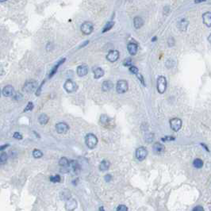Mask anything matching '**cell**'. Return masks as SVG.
I'll return each instance as SVG.
<instances>
[{
    "label": "cell",
    "instance_id": "1f68e13d",
    "mask_svg": "<svg viewBox=\"0 0 211 211\" xmlns=\"http://www.w3.org/2000/svg\"><path fill=\"white\" fill-rule=\"evenodd\" d=\"M117 211H128V208L125 205H119L117 208Z\"/></svg>",
    "mask_w": 211,
    "mask_h": 211
},
{
    "label": "cell",
    "instance_id": "b9f144b4",
    "mask_svg": "<svg viewBox=\"0 0 211 211\" xmlns=\"http://www.w3.org/2000/svg\"><path fill=\"white\" fill-rule=\"evenodd\" d=\"M9 146V144H4V145H2V146H0V151L3 150V149H5L7 147Z\"/></svg>",
    "mask_w": 211,
    "mask_h": 211
},
{
    "label": "cell",
    "instance_id": "f35d334b",
    "mask_svg": "<svg viewBox=\"0 0 211 211\" xmlns=\"http://www.w3.org/2000/svg\"><path fill=\"white\" fill-rule=\"evenodd\" d=\"M168 43H169V45L170 46H172V45H174V39L172 38V37H170L169 39H168Z\"/></svg>",
    "mask_w": 211,
    "mask_h": 211
},
{
    "label": "cell",
    "instance_id": "4dcf8cb0",
    "mask_svg": "<svg viewBox=\"0 0 211 211\" xmlns=\"http://www.w3.org/2000/svg\"><path fill=\"white\" fill-rule=\"evenodd\" d=\"M49 179H50L51 182H53V183H59V182H60L61 178H60L59 175H54V176H51L49 178Z\"/></svg>",
    "mask_w": 211,
    "mask_h": 211
},
{
    "label": "cell",
    "instance_id": "4fadbf2b",
    "mask_svg": "<svg viewBox=\"0 0 211 211\" xmlns=\"http://www.w3.org/2000/svg\"><path fill=\"white\" fill-rule=\"evenodd\" d=\"M76 72H77V75H78L80 77L85 76H87V73H88V67H87V65H84V64L79 65V67H77Z\"/></svg>",
    "mask_w": 211,
    "mask_h": 211
},
{
    "label": "cell",
    "instance_id": "ac0fdd59",
    "mask_svg": "<svg viewBox=\"0 0 211 211\" xmlns=\"http://www.w3.org/2000/svg\"><path fill=\"white\" fill-rule=\"evenodd\" d=\"M110 164L108 160H102L101 164H99V170L101 172H106L107 170L110 168Z\"/></svg>",
    "mask_w": 211,
    "mask_h": 211
},
{
    "label": "cell",
    "instance_id": "60d3db41",
    "mask_svg": "<svg viewBox=\"0 0 211 211\" xmlns=\"http://www.w3.org/2000/svg\"><path fill=\"white\" fill-rule=\"evenodd\" d=\"M105 179H106L107 182H110V181L112 179V176L111 175H107L105 176Z\"/></svg>",
    "mask_w": 211,
    "mask_h": 211
},
{
    "label": "cell",
    "instance_id": "7a4b0ae2",
    "mask_svg": "<svg viewBox=\"0 0 211 211\" xmlns=\"http://www.w3.org/2000/svg\"><path fill=\"white\" fill-rule=\"evenodd\" d=\"M156 87H157L158 92L160 94H164L167 88V79L164 76H160L158 77L157 79V84H156Z\"/></svg>",
    "mask_w": 211,
    "mask_h": 211
},
{
    "label": "cell",
    "instance_id": "ba28073f",
    "mask_svg": "<svg viewBox=\"0 0 211 211\" xmlns=\"http://www.w3.org/2000/svg\"><path fill=\"white\" fill-rule=\"evenodd\" d=\"M170 126L175 132H178L182 127V120L179 118H172L170 121Z\"/></svg>",
    "mask_w": 211,
    "mask_h": 211
},
{
    "label": "cell",
    "instance_id": "603a6c76",
    "mask_svg": "<svg viewBox=\"0 0 211 211\" xmlns=\"http://www.w3.org/2000/svg\"><path fill=\"white\" fill-rule=\"evenodd\" d=\"M70 164V161L67 160L66 157L60 158V160H59V165L61 167H68Z\"/></svg>",
    "mask_w": 211,
    "mask_h": 211
},
{
    "label": "cell",
    "instance_id": "e0dca14e",
    "mask_svg": "<svg viewBox=\"0 0 211 211\" xmlns=\"http://www.w3.org/2000/svg\"><path fill=\"white\" fill-rule=\"evenodd\" d=\"M113 87H114L113 83L110 80H107V81H104L102 83V89L103 91H109L113 88Z\"/></svg>",
    "mask_w": 211,
    "mask_h": 211
},
{
    "label": "cell",
    "instance_id": "f546056e",
    "mask_svg": "<svg viewBox=\"0 0 211 211\" xmlns=\"http://www.w3.org/2000/svg\"><path fill=\"white\" fill-rule=\"evenodd\" d=\"M100 122L102 123V125H107L110 122V118L107 115H102L100 118Z\"/></svg>",
    "mask_w": 211,
    "mask_h": 211
},
{
    "label": "cell",
    "instance_id": "ffe728a7",
    "mask_svg": "<svg viewBox=\"0 0 211 211\" xmlns=\"http://www.w3.org/2000/svg\"><path fill=\"white\" fill-rule=\"evenodd\" d=\"M188 25H189V21L186 19H183L179 22V29L181 31H186L187 29Z\"/></svg>",
    "mask_w": 211,
    "mask_h": 211
},
{
    "label": "cell",
    "instance_id": "f1b7e54d",
    "mask_svg": "<svg viewBox=\"0 0 211 211\" xmlns=\"http://www.w3.org/2000/svg\"><path fill=\"white\" fill-rule=\"evenodd\" d=\"M64 60H65V59H63V60H60V62H58V64H56V66H55V67H54L53 68V70H52L51 73H50V75H49V77H52V76H53L54 74H55V73H56V71H57V68H58L59 66H60V65L61 64H62V63L64 62Z\"/></svg>",
    "mask_w": 211,
    "mask_h": 211
},
{
    "label": "cell",
    "instance_id": "7dc6e473",
    "mask_svg": "<svg viewBox=\"0 0 211 211\" xmlns=\"http://www.w3.org/2000/svg\"><path fill=\"white\" fill-rule=\"evenodd\" d=\"M209 209H210V211H211V204L210 205V207H209Z\"/></svg>",
    "mask_w": 211,
    "mask_h": 211
},
{
    "label": "cell",
    "instance_id": "52a82bcc",
    "mask_svg": "<svg viewBox=\"0 0 211 211\" xmlns=\"http://www.w3.org/2000/svg\"><path fill=\"white\" fill-rule=\"evenodd\" d=\"M148 155V151L144 147H140L136 150V158L140 161L144 160Z\"/></svg>",
    "mask_w": 211,
    "mask_h": 211
},
{
    "label": "cell",
    "instance_id": "484cf974",
    "mask_svg": "<svg viewBox=\"0 0 211 211\" xmlns=\"http://www.w3.org/2000/svg\"><path fill=\"white\" fill-rule=\"evenodd\" d=\"M7 159H8V156H7V154L6 153H2L1 155H0V164H5L7 161Z\"/></svg>",
    "mask_w": 211,
    "mask_h": 211
},
{
    "label": "cell",
    "instance_id": "4316f807",
    "mask_svg": "<svg viewBox=\"0 0 211 211\" xmlns=\"http://www.w3.org/2000/svg\"><path fill=\"white\" fill-rule=\"evenodd\" d=\"M33 155L36 159H39V158L42 157L43 153L41 150H39V149H34V150L33 151Z\"/></svg>",
    "mask_w": 211,
    "mask_h": 211
},
{
    "label": "cell",
    "instance_id": "44dd1931",
    "mask_svg": "<svg viewBox=\"0 0 211 211\" xmlns=\"http://www.w3.org/2000/svg\"><path fill=\"white\" fill-rule=\"evenodd\" d=\"M103 75H104V71L101 67H97L94 70V77L95 79H99L103 76Z\"/></svg>",
    "mask_w": 211,
    "mask_h": 211
},
{
    "label": "cell",
    "instance_id": "6da1fadb",
    "mask_svg": "<svg viewBox=\"0 0 211 211\" xmlns=\"http://www.w3.org/2000/svg\"><path fill=\"white\" fill-rule=\"evenodd\" d=\"M85 143L89 149H94L98 144V138L95 134L88 133L85 137Z\"/></svg>",
    "mask_w": 211,
    "mask_h": 211
},
{
    "label": "cell",
    "instance_id": "836d02e7",
    "mask_svg": "<svg viewBox=\"0 0 211 211\" xmlns=\"http://www.w3.org/2000/svg\"><path fill=\"white\" fill-rule=\"evenodd\" d=\"M130 71L135 75H137V73H138V69H137V67H136L135 66H130Z\"/></svg>",
    "mask_w": 211,
    "mask_h": 211
},
{
    "label": "cell",
    "instance_id": "2e32d148",
    "mask_svg": "<svg viewBox=\"0 0 211 211\" xmlns=\"http://www.w3.org/2000/svg\"><path fill=\"white\" fill-rule=\"evenodd\" d=\"M127 49L131 56H134V55L137 54L138 47H137V44H135V43H130V44H128Z\"/></svg>",
    "mask_w": 211,
    "mask_h": 211
},
{
    "label": "cell",
    "instance_id": "5bb4252c",
    "mask_svg": "<svg viewBox=\"0 0 211 211\" xmlns=\"http://www.w3.org/2000/svg\"><path fill=\"white\" fill-rule=\"evenodd\" d=\"M164 145H163L162 144H160L159 142H156V143H155L154 145H153V152H154V153H155V154H157V155H160V154L163 153L164 152Z\"/></svg>",
    "mask_w": 211,
    "mask_h": 211
},
{
    "label": "cell",
    "instance_id": "5b68a950",
    "mask_svg": "<svg viewBox=\"0 0 211 211\" xmlns=\"http://www.w3.org/2000/svg\"><path fill=\"white\" fill-rule=\"evenodd\" d=\"M37 87V83L34 80H31V81H27L26 84H24L23 90L27 93H32L33 92Z\"/></svg>",
    "mask_w": 211,
    "mask_h": 211
},
{
    "label": "cell",
    "instance_id": "d590c367",
    "mask_svg": "<svg viewBox=\"0 0 211 211\" xmlns=\"http://www.w3.org/2000/svg\"><path fill=\"white\" fill-rule=\"evenodd\" d=\"M131 64H132V60H131V59L129 58V59H126V60L124 61V65L125 66H129V65H131Z\"/></svg>",
    "mask_w": 211,
    "mask_h": 211
},
{
    "label": "cell",
    "instance_id": "e575fe53",
    "mask_svg": "<svg viewBox=\"0 0 211 211\" xmlns=\"http://www.w3.org/2000/svg\"><path fill=\"white\" fill-rule=\"evenodd\" d=\"M13 137H14V138H15V139L17 140H21L22 139V136H21L19 133L18 132H15L14 133V135H13Z\"/></svg>",
    "mask_w": 211,
    "mask_h": 211
},
{
    "label": "cell",
    "instance_id": "7bdbcfd3",
    "mask_svg": "<svg viewBox=\"0 0 211 211\" xmlns=\"http://www.w3.org/2000/svg\"><path fill=\"white\" fill-rule=\"evenodd\" d=\"M206 0H195V3H198V2H204Z\"/></svg>",
    "mask_w": 211,
    "mask_h": 211
},
{
    "label": "cell",
    "instance_id": "3957f363",
    "mask_svg": "<svg viewBox=\"0 0 211 211\" xmlns=\"http://www.w3.org/2000/svg\"><path fill=\"white\" fill-rule=\"evenodd\" d=\"M128 89H129V85H128V83L126 80L121 79V80H119L117 83L116 90L117 92L118 93V94H124V93L127 91Z\"/></svg>",
    "mask_w": 211,
    "mask_h": 211
},
{
    "label": "cell",
    "instance_id": "c3c4849f",
    "mask_svg": "<svg viewBox=\"0 0 211 211\" xmlns=\"http://www.w3.org/2000/svg\"><path fill=\"white\" fill-rule=\"evenodd\" d=\"M0 95H1V90H0Z\"/></svg>",
    "mask_w": 211,
    "mask_h": 211
},
{
    "label": "cell",
    "instance_id": "d6a6232c",
    "mask_svg": "<svg viewBox=\"0 0 211 211\" xmlns=\"http://www.w3.org/2000/svg\"><path fill=\"white\" fill-rule=\"evenodd\" d=\"M33 108V102H30L28 103V105H27V107L25 108V110H24V111L26 112V111H29V110H32Z\"/></svg>",
    "mask_w": 211,
    "mask_h": 211
},
{
    "label": "cell",
    "instance_id": "30bf717a",
    "mask_svg": "<svg viewBox=\"0 0 211 211\" xmlns=\"http://www.w3.org/2000/svg\"><path fill=\"white\" fill-rule=\"evenodd\" d=\"M77 202L74 198H70L69 199L67 200V202L65 203V209L67 211H74L76 209Z\"/></svg>",
    "mask_w": 211,
    "mask_h": 211
},
{
    "label": "cell",
    "instance_id": "9a60e30c",
    "mask_svg": "<svg viewBox=\"0 0 211 211\" xmlns=\"http://www.w3.org/2000/svg\"><path fill=\"white\" fill-rule=\"evenodd\" d=\"M202 20L207 27H211V12H207L202 14Z\"/></svg>",
    "mask_w": 211,
    "mask_h": 211
},
{
    "label": "cell",
    "instance_id": "277c9868",
    "mask_svg": "<svg viewBox=\"0 0 211 211\" xmlns=\"http://www.w3.org/2000/svg\"><path fill=\"white\" fill-rule=\"evenodd\" d=\"M64 88L65 89V90L68 93H73L75 91H76L77 89H78V86L77 84L75 83L74 81L72 80H67V81L64 83Z\"/></svg>",
    "mask_w": 211,
    "mask_h": 211
},
{
    "label": "cell",
    "instance_id": "8d00e7d4",
    "mask_svg": "<svg viewBox=\"0 0 211 211\" xmlns=\"http://www.w3.org/2000/svg\"><path fill=\"white\" fill-rule=\"evenodd\" d=\"M192 211H204V209H203V207H201V206H197V207H195L194 209H193Z\"/></svg>",
    "mask_w": 211,
    "mask_h": 211
},
{
    "label": "cell",
    "instance_id": "ee69618b",
    "mask_svg": "<svg viewBox=\"0 0 211 211\" xmlns=\"http://www.w3.org/2000/svg\"><path fill=\"white\" fill-rule=\"evenodd\" d=\"M208 41H209V42L211 44V33L210 34L209 37H208Z\"/></svg>",
    "mask_w": 211,
    "mask_h": 211
},
{
    "label": "cell",
    "instance_id": "83f0119b",
    "mask_svg": "<svg viewBox=\"0 0 211 211\" xmlns=\"http://www.w3.org/2000/svg\"><path fill=\"white\" fill-rule=\"evenodd\" d=\"M114 21H109V22H107V25L104 26V28H103V30H102V33H106L107 32V31H109L110 30H111L112 27L114 26Z\"/></svg>",
    "mask_w": 211,
    "mask_h": 211
},
{
    "label": "cell",
    "instance_id": "74e56055",
    "mask_svg": "<svg viewBox=\"0 0 211 211\" xmlns=\"http://www.w3.org/2000/svg\"><path fill=\"white\" fill-rule=\"evenodd\" d=\"M14 99H16V100H21V98H22V95H21V94H16V95H14Z\"/></svg>",
    "mask_w": 211,
    "mask_h": 211
},
{
    "label": "cell",
    "instance_id": "f6af8a7d",
    "mask_svg": "<svg viewBox=\"0 0 211 211\" xmlns=\"http://www.w3.org/2000/svg\"><path fill=\"white\" fill-rule=\"evenodd\" d=\"M6 1H7V0H0V2H6Z\"/></svg>",
    "mask_w": 211,
    "mask_h": 211
},
{
    "label": "cell",
    "instance_id": "d4e9b609",
    "mask_svg": "<svg viewBox=\"0 0 211 211\" xmlns=\"http://www.w3.org/2000/svg\"><path fill=\"white\" fill-rule=\"evenodd\" d=\"M60 195H61L62 199L67 200L70 198V195H71V194H70V191L68 190H64L61 191Z\"/></svg>",
    "mask_w": 211,
    "mask_h": 211
},
{
    "label": "cell",
    "instance_id": "9c48e42d",
    "mask_svg": "<svg viewBox=\"0 0 211 211\" xmlns=\"http://www.w3.org/2000/svg\"><path fill=\"white\" fill-rule=\"evenodd\" d=\"M56 132L60 133V134H64L68 131L69 130V126L67 123L65 122H59L56 125Z\"/></svg>",
    "mask_w": 211,
    "mask_h": 211
},
{
    "label": "cell",
    "instance_id": "ab89813d",
    "mask_svg": "<svg viewBox=\"0 0 211 211\" xmlns=\"http://www.w3.org/2000/svg\"><path fill=\"white\" fill-rule=\"evenodd\" d=\"M163 141H173V140H175L174 137H164L163 138Z\"/></svg>",
    "mask_w": 211,
    "mask_h": 211
},
{
    "label": "cell",
    "instance_id": "cb8c5ba5",
    "mask_svg": "<svg viewBox=\"0 0 211 211\" xmlns=\"http://www.w3.org/2000/svg\"><path fill=\"white\" fill-rule=\"evenodd\" d=\"M193 165L194 167H196V168H201L203 166V161H202L201 159H195L194 161H193Z\"/></svg>",
    "mask_w": 211,
    "mask_h": 211
},
{
    "label": "cell",
    "instance_id": "8992f818",
    "mask_svg": "<svg viewBox=\"0 0 211 211\" xmlns=\"http://www.w3.org/2000/svg\"><path fill=\"white\" fill-rule=\"evenodd\" d=\"M80 30H81L82 33L84 34L89 35L92 33L93 30H94V26L90 21H85V22L82 24Z\"/></svg>",
    "mask_w": 211,
    "mask_h": 211
},
{
    "label": "cell",
    "instance_id": "7402d4cb",
    "mask_svg": "<svg viewBox=\"0 0 211 211\" xmlns=\"http://www.w3.org/2000/svg\"><path fill=\"white\" fill-rule=\"evenodd\" d=\"M49 118L48 117V115H46L45 114H42L40 115L39 118H38V121H39V123L41 125H46L47 123L49 122Z\"/></svg>",
    "mask_w": 211,
    "mask_h": 211
},
{
    "label": "cell",
    "instance_id": "bcb514c9",
    "mask_svg": "<svg viewBox=\"0 0 211 211\" xmlns=\"http://www.w3.org/2000/svg\"><path fill=\"white\" fill-rule=\"evenodd\" d=\"M100 211H104V210H103V208H102V207H101V208H100Z\"/></svg>",
    "mask_w": 211,
    "mask_h": 211
},
{
    "label": "cell",
    "instance_id": "8fae6325",
    "mask_svg": "<svg viewBox=\"0 0 211 211\" xmlns=\"http://www.w3.org/2000/svg\"><path fill=\"white\" fill-rule=\"evenodd\" d=\"M119 58V52L118 50H112L109 52V53L107 54V59L109 60L110 62L114 63L118 60Z\"/></svg>",
    "mask_w": 211,
    "mask_h": 211
},
{
    "label": "cell",
    "instance_id": "d6986e66",
    "mask_svg": "<svg viewBox=\"0 0 211 211\" xmlns=\"http://www.w3.org/2000/svg\"><path fill=\"white\" fill-rule=\"evenodd\" d=\"M133 25L136 29H140L144 25V21L140 17H135L134 20H133Z\"/></svg>",
    "mask_w": 211,
    "mask_h": 211
},
{
    "label": "cell",
    "instance_id": "7c38bea8",
    "mask_svg": "<svg viewBox=\"0 0 211 211\" xmlns=\"http://www.w3.org/2000/svg\"><path fill=\"white\" fill-rule=\"evenodd\" d=\"M2 95H4L5 97H11L14 95V87L10 86V85H7V86L4 87V88L2 90Z\"/></svg>",
    "mask_w": 211,
    "mask_h": 211
}]
</instances>
